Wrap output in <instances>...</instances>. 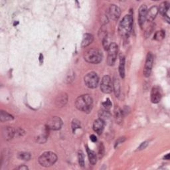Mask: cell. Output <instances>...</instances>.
I'll list each match as a JSON object with an SVG mask.
<instances>
[{
  "label": "cell",
  "mask_w": 170,
  "mask_h": 170,
  "mask_svg": "<svg viewBox=\"0 0 170 170\" xmlns=\"http://www.w3.org/2000/svg\"><path fill=\"white\" fill-rule=\"evenodd\" d=\"M98 116L100 119H101L104 122H106V121L110 119L111 114L108 112V110H106L104 109V110H102L99 112Z\"/></svg>",
  "instance_id": "7402d4cb"
},
{
  "label": "cell",
  "mask_w": 170,
  "mask_h": 170,
  "mask_svg": "<svg viewBox=\"0 0 170 170\" xmlns=\"http://www.w3.org/2000/svg\"><path fill=\"white\" fill-rule=\"evenodd\" d=\"M90 140L92 141V142H96L97 141V138L94 134L91 135V136H90Z\"/></svg>",
  "instance_id": "d6a6232c"
},
{
  "label": "cell",
  "mask_w": 170,
  "mask_h": 170,
  "mask_svg": "<svg viewBox=\"0 0 170 170\" xmlns=\"http://www.w3.org/2000/svg\"><path fill=\"white\" fill-rule=\"evenodd\" d=\"M93 35L90 33H86L84 35L83 39L82 41V46L83 47H86L90 45L92 42L93 41Z\"/></svg>",
  "instance_id": "e0dca14e"
},
{
  "label": "cell",
  "mask_w": 170,
  "mask_h": 170,
  "mask_svg": "<svg viewBox=\"0 0 170 170\" xmlns=\"http://www.w3.org/2000/svg\"><path fill=\"white\" fill-rule=\"evenodd\" d=\"M42 60H43V56L41 54L40 55V61H41V63H42Z\"/></svg>",
  "instance_id": "d590c367"
},
{
  "label": "cell",
  "mask_w": 170,
  "mask_h": 170,
  "mask_svg": "<svg viewBox=\"0 0 170 170\" xmlns=\"http://www.w3.org/2000/svg\"><path fill=\"white\" fill-rule=\"evenodd\" d=\"M158 7L157 6L151 7L149 10H147V15H146V20L148 22H151L153 21L156 17L157 15L158 14Z\"/></svg>",
  "instance_id": "2e32d148"
},
{
  "label": "cell",
  "mask_w": 170,
  "mask_h": 170,
  "mask_svg": "<svg viewBox=\"0 0 170 170\" xmlns=\"http://www.w3.org/2000/svg\"><path fill=\"white\" fill-rule=\"evenodd\" d=\"M16 169H20V170H27L28 169V167L26 166V165H20L18 168H17Z\"/></svg>",
  "instance_id": "836d02e7"
},
{
  "label": "cell",
  "mask_w": 170,
  "mask_h": 170,
  "mask_svg": "<svg viewBox=\"0 0 170 170\" xmlns=\"http://www.w3.org/2000/svg\"><path fill=\"white\" fill-rule=\"evenodd\" d=\"M112 86L116 97H118L120 93V84L118 78L116 77L114 78V80L112 81Z\"/></svg>",
  "instance_id": "ac0fdd59"
},
{
  "label": "cell",
  "mask_w": 170,
  "mask_h": 170,
  "mask_svg": "<svg viewBox=\"0 0 170 170\" xmlns=\"http://www.w3.org/2000/svg\"><path fill=\"white\" fill-rule=\"evenodd\" d=\"M75 106L81 111L87 113L90 112L93 106V100L89 94L81 95L77 98Z\"/></svg>",
  "instance_id": "7a4b0ae2"
},
{
  "label": "cell",
  "mask_w": 170,
  "mask_h": 170,
  "mask_svg": "<svg viewBox=\"0 0 170 170\" xmlns=\"http://www.w3.org/2000/svg\"><path fill=\"white\" fill-rule=\"evenodd\" d=\"M62 120L58 116H53L48 120L46 126L50 130H59L62 127Z\"/></svg>",
  "instance_id": "ba28073f"
},
{
  "label": "cell",
  "mask_w": 170,
  "mask_h": 170,
  "mask_svg": "<svg viewBox=\"0 0 170 170\" xmlns=\"http://www.w3.org/2000/svg\"><path fill=\"white\" fill-rule=\"evenodd\" d=\"M125 141V138H120L118 139H117L115 143V147H118V146L122 143Z\"/></svg>",
  "instance_id": "4dcf8cb0"
},
{
  "label": "cell",
  "mask_w": 170,
  "mask_h": 170,
  "mask_svg": "<svg viewBox=\"0 0 170 170\" xmlns=\"http://www.w3.org/2000/svg\"><path fill=\"white\" fill-rule=\"evenodd\" d=\"M57 160V155L52 151H46L39 158V162L43 167L48 168L55 164Z\"/></svg>",
  "instance_id": "277c9868"
},
{
  "label": "cell",
  "mask_w": 170,
  "mask_h": 170,
  "mask_svg": "<svg viewBox=\"0 0 170 170\" xmlns=\"http://www.w3.org/2000/svg\"><path fill=\"white\" fill-rule=\"evenodd\" d=\"M119 73L122 78H124L125 76V57L124 56L121 55L120 57V64H119Z\"/></svg>",
  "instance_id": "ffe728a7"
},
{
  "label": "cell",
  "mask_w": 170,
  "mask_h": 170,
  "mask_svg": "<svg viewBox=\"0 0 170 170\" xmlns=\"http://www.w3.org/2000/svg\"><path fill=\"white\" fill-rule=\"evenodd\" d=\"M153 63H154V56L151 53H148L146 56V63L144 68H143V75L145 77H148L151 75V69L153 67Z\"/></svg>",
  "instance_id": "9c48e42d"
},
{
  "label": "cell",
  "mask_w": 170,
  "mask_h": 170,
  "mask_svg": "<svg viewBox=\"0 0 170 170\" xmlns=\"http://www.w3.org/2000/svg\"><path fill=\"white\" fill-rule=\"evenodd\" d=\"M165 37V32L163 31V30H161V31H158L155 32L154 36V39L156 41H162V39Z\"/></svg>",
  "instance_id": "484cf974"
},
{
  "label": "cell",
  "mask_w": 170,
  "mask_h": 170,
  "mask_svg": "<svg viewBox=\"0 0 170 170\" xmlns=\"http://www.w3.org/2000/svg\"><path fill=\"white\" fill-rule=\"evenodd\" d=\"M147 142H143L141 143V145L139 146V147L138 148V149L139 150H143V149H145V148L147 146Z\"/></svg>",
  "instance_id": "1f68e13d"
},
{
  "label": "cell",
  "mask_w": 170,
  "mask_h": 170,
  "mask_svg": "<svg viewBox=\"0 0 170 170\" xmlns=\"http://www.w3.org/2000/svg\"><path fill=\"white\" fill-rule=\"evenodd\" d=\"M164 160H169V154H168L164 156Z\"/></svg>",
  "instance_id": "e575fe53"
},
{
  "label": "cell",
  "mask_w": 170,
  "mask_h": 170,
  "mask_svg": "<svg viewBox=\"0 0 170 170\" xmlns=\"http://www.w3.org/2000/svg\"><path fill=\"white\" fill-rule=\"evenodd\" d=\"M121 14L120 9L116 5H111L108 10L109 17L112 20H117Z\"/></svg>",
  "instance_id": "8fae6325"
},
{
  "label": "cell",
  "mask_w": 170,
  "mask_h": 170,
  "mask_svg": "<svg viewBox=\"0 0 170 170\" xmlns=\"http://www.w3.org/2000/svg\"><path fill=\"white\" fill-rule=\"evenodd\" d=\"M84 58L86 62L93 64H98L101 62L102 59V54L99 49L92 48V49L87 50L85 52Z\"/></svg>",
  "instance_id": "3957f363"
},
{
  "label": "cell",
  "mask_w": 170,
  "mask_h": 170,
  "mask_svg": "<svg viewBox=\"0 0 170 170\" xmlns=\"http://www.w3.org/2000/svg\"><path fill=\"white\" fill-rule=\"evenodd\" d=\"M18 158L23 161H29L31 160V155L28 152H21L18 154Z\"/></svg>",
  "instance_id": "d4e9b609"
},
{
  "label": "cell",
  "mask_w": 170,
  "mask_h": 170,
  "mask_svg": "<svg viewBox=\"0 0 170 170\" xmlns=\"http://www.w3.org/2000/svg\"><path fill=\"white\" fill-rule=\"evenodd\" d=\"M86 151H87V154H88L90 163L91 164L94 165L97 162V154H96V153L94 151L89 149L88 147H87V148H86Z\"/></svg>",
  "instance_id": "44dd1931"
},
{
  "label": "cell",
  "mask_w": 170,
  "mask_h": 170,
  "mask_svg": "<svg viewBox=\"0 0 170 170\" xmlns=\"http://www.w3.org/2000/svg\"><path fill=\"white\" fill-rule=\"evenodd\" d=\"M105 122L101 119H97L94 120L93 124V130L94 131L98 134H101L104 129Z\"/></svg>",
  "instance_id": "9a60e30c"
},
{
  "label": "cell",
  "mask_w": 170,
  "mask_h": 170,
  "mask_svg": "<svg viewBox=\"0 0 170 170\" xmlns=\"http://www.w3.org/2000/svg\"><path fill=\"white\" fill-rule=\"evenodd\" d=\"M147 7L146 5H142L138 11V23L140 27H142L146 20Z\"/></svg>",
  "instance_id": "30bf717a"
},
{
  "label": "cell",
  "mask_w": 170,
  "mask_h": 170,
  "mask_svg": "<svg viewBox=\"0 0 170 170\" xmlns=\"http://www.w3.org/2000/svg\"><path fill=\"white\" fill-rule=\"evenodd\" d=\"M169 3L167 2H163L162 4H161L160 8H158V11L162 14L163 16L167 14V12L169 10Z\"/></svg>",
  "instance_id": "603a6c76"
},
{
  "label": "cell",
  "mask_w": 170,
  "mask_h": 170,
  "mask_svg": "<svg viewBox=\"0 0 170 170\" xmlns=\"http://www.w3.org/2000/svg\"><path fill=\"white\" fill-rule=\"evenodd\" d=\"M108 59L107 63L108 65L112 66L114 64L118 55V45L115 43H112L109 45L108 49Z\"/></svg>",
  "instance_id": "8992f818"
},
{
  "label": "cell",
  "mask_w": 170,
  "mask_h": 170,
  "mask_svg": "<svg viewBox=\"0 0 170 170\" xmlns=\"http://www.w3.org/2000/svg\"><path fill=\"white\" fill-rule=\"evenodd\" d=\"M161 98H162V93L160 89L158 86H155L152 88L151 91V101L152 103H158Z\"/></svg>",
  "instance_id": "7c38bea8"
},
{
  "label": "cell",
  "mask_w": 170,
  "mask_h": 170,
  "mask_svg": "<svg viewBox=\"0 0 170 170\" xmlns=\"http://www.w3.org/2000/svg\"><path fill=\"white\" fill-rule=\"evenodd\" d=\"M78 128H81V122L77 119H74L72 122V130L75 133L76 130Z\"/></svg>",
  "instance_id": "4316f807"
},
{
  "label": "cell",
  "mask_w": 170,
  "mask_h": 170,
  "mask_svg": "<svg viewBox=\"0 0 170 170\" xmlns=\"http://www.w3.org/2000/svg\"><path fill=\"white\" fill-rule=\"evenodd\" d=\"M101 90L102 93L105 94H110L113 90L112 81L111 78L108 76H104L102 78L101 83Z\"/></svg>",
  "instance_id": "52a82bcc"
},
{
  "label": "cell",
  "mask_w": 170,
  "mask_h": 170,
  "mask_svg": "<svg viewBox=\"0 0 170 170\" xmlns=\"http://www.w3.org/2000/svg\"><path fill=\"white\" fill-rule=\"evenodd\" d=\"M102 106H103L104 108L105 109V110H110V108L112 107V102H111V101H110V99L107 98V99L106 100V101H105V102H104L102 103Z\"/></svg>",
  "instance_id": "f1b7e54d"
},
{
  "label": "cell",
  "mask_w": 170,
  "mask_h": 170,
  "mask_svg": "<svg viewBox=\"0 0 170 170\" xmlns=\"http://www.w3.org/2000/svg\"><path fill=\"white\" fill-rule=\"evenodd\" d=\"M133 26V17L131 14L125 15L121 20L118 26V32L122 37H129L132 32Z\"/></svg>",
  "instance_id": "6da1fadb"
},
{
  "label": "cell",
  "mask_w": 170,
  "mask_h": 170,
  "mask_svg": "<svg viewBox=\"0 0 170 170\" xmlns=\"http://www.w3.org/2000/svg\"><path fill=\"white\" fill-rule=\"evenodd\" d=\"M2 134L6 140H10L14 137L15 134V130L10 126L4 127L2 131Z\"/></svg>",
  "instance_id": "5bb4252c"
},
{
  "label": "cell",
  "mask_w": 170,
  "mask_h": 170,
  "mask_svg": "<svg viewBox=\"0 0 170 170\" xmlns=\"http://www.w3.org/2000/svg\"><path fill=\"white\" fill-rule=\"evenodd\" d=\"M78 163L81 167L85 166V160H84V154L82 153V151H79L78 154Z\"/></svg>",
  "instance_id": "83f0119b"
},
{
  "label": "cell",
  "mask_w": 170,
  "mask_h": 170,
  "mask_svg": "<svg viewBox=\"0 0 170 170\" xmlns=\"http://www.w3.org/2000/svg\"><path fill=\"white\" fill-rule=\"evenodd\" d=\"M114 116L116 122L118 124H121L123 121V116H124V112L122 110H121L120 108H116L114 110Z\"/></svg>",
  "instance_id": "d6986e66"
},
{
  "label": "cell",
  "mask_w": 170,
  "mask_h": 170,
  "mask_svg": "<svg viewBox=\"0 0 170 170\" xmlns=\"http://www.w3.org/2000/svg\"><path fill=\"white\" fill-rule=\"evenodd\" d=\"M0 120L2 122L11 121L14 120V116L9 114V113L2 110L0 113Z\"/></svg>",
  "instance_id": "cb8c5ba5"
},
{
  "label": "cell",
  "mask_w": 170,
  "mask_h": 170,
  "mask_svg": "<svg viewBox=\"0 0 170 170\" xmlns=\"http://www.w3.org/2000/svg\"><path fill=\"white\" fill-rule=\"evenodd\" d=\"M104 147L102 144V143H101L98 147V154L100 155V156H101L104 154Z\"/></svg>",
  "instance_id": "f546056e"
},
{
  "label": "cell",
  "mask_w": 170,
  "mask_h": 170,
  "mask_svg": "<svg viewBox=\"0 0 170 170\" xmlns=\"http://www.w3.org/2000/svg\"><path fill=\"white\" fill-rule=\"evenodd\" d=\"M68 101V96L66 93H63L59 94L55 99V104L59 108H62L66 105Z\"/></svg>",
  "instance_id": "4fadbf2b"
},
{
  "label": "cell",
  "mask_w": 170,
  "mask_h": 170,
  "mask_svg": "<svg viewBox=\"0 0 170 170\" xmlns=\"http://www.w3.org/2000/svg\"><path fill=\"white\" fill-rule=\"evenodd\" d=\"M84 81L86 86L89 89H95L98 85L99 77L96 73L90 72L85 77Z\"/></svg>",
  "instance_id": "5b68a950"
}]
</instances>
